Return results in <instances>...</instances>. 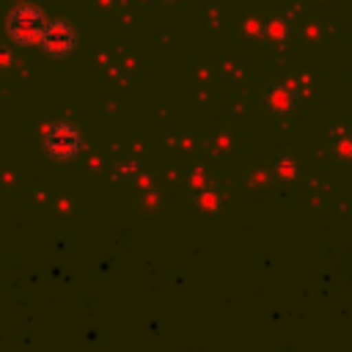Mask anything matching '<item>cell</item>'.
Masks as SVG:
<instances>
[{
	"label": "cell",
	"instance_id": "6da1fadb",
	"mask_svg": "<svg viewBox=\"0 0 352 352\" xmlns=\"http://www.w3.org/2000/svg\"><path fill=\"white\" fill-rule=\"evenodd\" d=\"M41 146H44L47 157H52V160H72V157H77V151L82 146V135L72 121L58 118L44 126Z\"/></svg>",
	"mask_w": 352,
	"mask_h": 352
},
{
	"label": "cell",
	"instance_id": "7a4b0ae2",
	"mask_svg": "<svg viewBox=\"0 0 352 352\" xmlns=\"http://www.w3.org/2000/svg\"><path fill=\"white\" fill-rule=\"evenodd\" d=\"M47 16L36 6H14L6 16V30L16 44H38Z\"/></svg>",
	"mask_w": 352,
	"mask_h": 352
},
{
	"label": "cell",
	"instance_id": "3957f363",
	"mask_svg": "<svg viewBox=\"0 0 352 352\" xmlns=\"http://www.w3.org/2000/svg\"><path fill=\"white\" fill-rule=\"evenodd\" d=\"M38 47L44 55L50 58H66L74 52L77 47V30L72 22L66 19H47L41 36H38Z\"/></svg>",
	"mask_w": 352,
	"mask_h": 352
}]
</instances>
